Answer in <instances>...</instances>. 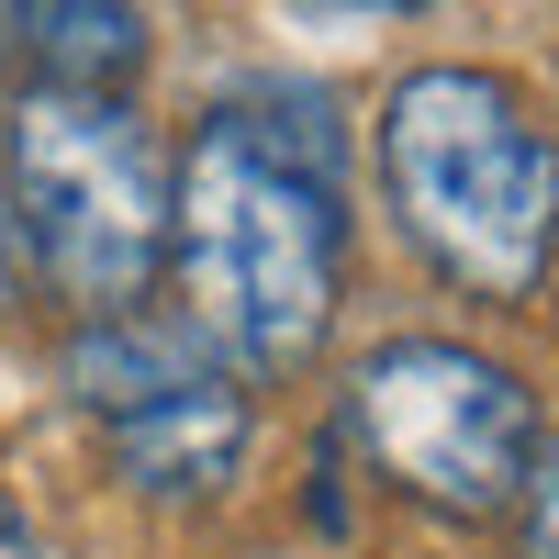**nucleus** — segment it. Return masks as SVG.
<instances>
[{
	"instance_id": "obj_5",
	"label": "nucleus",
	"mask_w": 559,
	"mask_h": 559,
	"mask_svg": "<svg viewBox=\"0 0 559 559\" xmlns=\"http://www.w3.org/2000/svg\"><path fill=\"white\" fill-rule=\"evenodd\" d=\"M247 437H258V414H247V392H224L213 369H202V381L146 392V403H123V414H102L112 471L146 492V503H202V492H224V481L247 471Z\"/></svg>"
},
{
	"instance_id": "obj_9",
	"label": "nucleus",
	"mask_w": 559,
	"mask_h": 559,
	"mask_svg": "<svg viewBox=\"0 0 559 559\" xmlns=\"http://www.w3.org/2000/svg\"><path fill=\"white\" fill-rule=\"evenodd\" d=\"M0 559H45V548H34V526H23V503H12V492H0Z\"/></svg>"
},
{
	"instance_id": "obj_4",
	"label": "nucleus",
	"mask_w": 559,
	"mask_h": 559,
	"mask_svg": "<svg viewBox=\"0 0 559 559\" xmlns=\"http://www.w3.org/2000/svg\"><path fill=\"white\" fill-rule=\"evenodd\" d=\"M347 437L358 459L381 471L392 492H414L426 515L481 526L515 503L526 481V448H537V403L503 358L481 347H448V336H403V347H369L347 369Z\"/></svg>"
},
{
	"instance_id": "obj_6",
	"label": "nucleus",
	"mask_w": 559,
	"mask_h": 559,
	"mask_svg": "<svg viewBox=\"0 0 559 559\" xmlns=\"http://www.w3.org/2000/svg\"><path fill=\"white\" fill-rule=\"evenodd\" d=\"M168 381H202V336L179 313H146V302H123V313H79V347H68V392L90 414H123V403H146Z\"/></svg>"
},
{
	"instance_id": "obj_8",
	"label": "nucleus",
	"mask_w": 559,
	"mask_h": 559,
	"mask_svg": "<svg viewBox=\"0 0 559 559\" xmlns=\"http://www.w3.org/2000/svg\"><path fill=\"white\" fill-rule=\"evenodd\" d=\"M515 526H526V559H559V437H537V448H526Z\"/></svg>"
},
{
	"instance_id": "obj_1",
	"label": "nucleus",
	"mask_w": 559,
	"mask_h": 559,
	"mask_svg": "<svg viewBox=\"0 0 559 559\" xmlns=\"http://www.w3.org/2000/svg\"><path fill=\"white\" fill-rule=\"evenodd\" d=\"M179 280V324L236 369L280 381L324 347L336 324V280H347V213H336V123L302 102V123L280 134L247 102H224L191 157L168 179V258Z\"/></svg>"
},
{
	"instance_id": "obj_7",
	"label": "nucleus",
	"mask_w": 559,
	"mask_h": 559,
	"mask_svg": "<svg viewBox=\"0 0 559 559\" xmlns=\"http://www.w3.org/2000/svg\"><path fill=\"white\" fill-rule=\"evenodd\" d=\"M34 90H123L146 68V12L134 0H12Z\"/></svg>"
},
{
	"instance_id": "obj_3",
	"label": "nucleus",
	"mask_w": 559,
	"mask_h": 559,
	"mask_svg": "<svg viewBox=\"0 0 559 559\" xmlns=\"http://www.w3.org/2000/svg\"><path fill=\"white\" fill-rule=\"evenodd\" d=\"M0 157H12V224L34 269L57 280V302L79 313L146 302L168 258V168L123 90H23L0 123Z\"/></svg>"
},
{
	"instance_id": "obj_2",
	"label": "nucleus",
	"mask_w": 559,
	"mask_h": 559,
	"mask_svg": "<svg viewBox=\"0 0 559 559\" xmlns=\"http://www.w3.org/2000/svg\"><path fill=\"white\" fill-rule=\"evenodd\" d=\"M381 179L437 280L481 302L537 292L559 247V134L492 68H414L381 102Z\"/></svg>"
},
{
	"instance_id": "obj_10",
	"label": "nucleus",
	"mask_w": 559,
	"mask_h": 559,
	"mask_svg": "<svg viewBox=\"0 0 559 559\" xmlns=\"http://www.w3.org/2000/svg\"><path fill=\"white\" fill-rule=\"evenodd\" d=\"M0 313H12V213H0Z\"/></svg>"
}]
</instances>
